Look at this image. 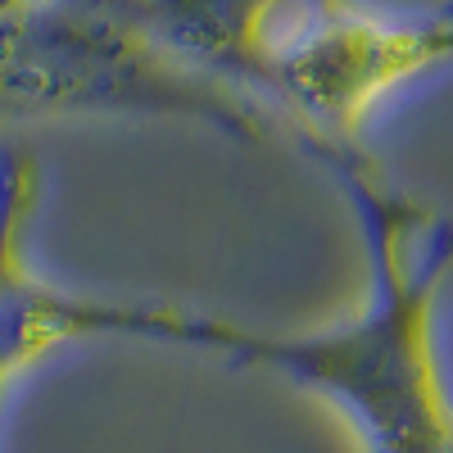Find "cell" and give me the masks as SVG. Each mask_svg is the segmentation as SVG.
Segmentation results:
<instances>
[{
  "label": "cell",
  "mask_w": 453,
  "mask_h": 453,
  "mask_svg": "<svg viewBox=\"0 0 453 453\" xmlns=\"http://www.w3.org/2000/svg\"><path fill=\"white\" fill-rule=\"evenodd\" d=\"M42 196L32 150H0V399L27 367L82 340V295H64L27 263V226Z\"/></svg>",
  "instance_id": "4"
},
{
  "label": "cell",
  "mask_w": 453,
  "mask_h": 453,
  "mask_svg": "<svg viewBox=\"0 0 453 453\" xmlns=\"http://www.w3.org/2000/svg\"><path fill=\"white\" fill-rule=\"evenodd\" d=\"M0 119H196L236 141L268 136L263 104L109 0L0 19Z\"/></svg>",
  "instance_id": "2"
},
{
  "label": "cell",
  "mask_w": 453,
  "mask_h": 453,
  "mask_svg": "<svg viewBox=\"0 0 453 453\" xmlns=\"http://www.w3.org/2000/svg\"><path fill=\"white\" fill-rule=\"evenodd\" d=\"M453 55V19H381L349 0H309V14L273 36L263 91L299 119V136L358 141L376 100Z\"/></svg>",
  "instance_id": "3"
},
{
  "label": "cell",
  "mask_w": 453,
  "mask_h": 453,
  "mask_svg": "<svg viewBox=\"0 0 453 453\" xmlns=\"http://www.w3.org/2000/svg\"><path fill=\"white\" fill-rule=\"evenodd\" d=\"M159 42L226 82H258L273 50V14L281 0H119Z\"/></svg>",
  "instance_id": "5"
},
{
  "label": "cell",
  "mask_w": 453,
  "mask_h": 453,
  "mask_svg": "<svg viewBox=\"0 0 453 453\" xmlns=\"http://www.w3.org/2000/svg\"><path fill=\"white\" fill-rule=\"evenodd\" d=\"M42 5H55V0H0V19H14V14L42 10Z\"/></svg>",
  "instance_id": "6"
},
{
  "label": "cell",
  "mask_w": 453,
  "mask_h": 453,
  "mask_svg": "<svg viewBox=\"0 0 453 453\" xmlns=\"http://www.w3.org/2000/svg\"><path fill=\"white\" fill-rule=\"evenodd\" d=\"M299 141L335 173L363 222L372 290L349 322L318 335H263L164 304L82 299V340L136 335L258 363L326 395L358 426L367 453H453V399L435 354V304L453 273V218H431L390 186L358 141Z\"/></svg>",
  "instance_id": "1"
}]
</instances>
